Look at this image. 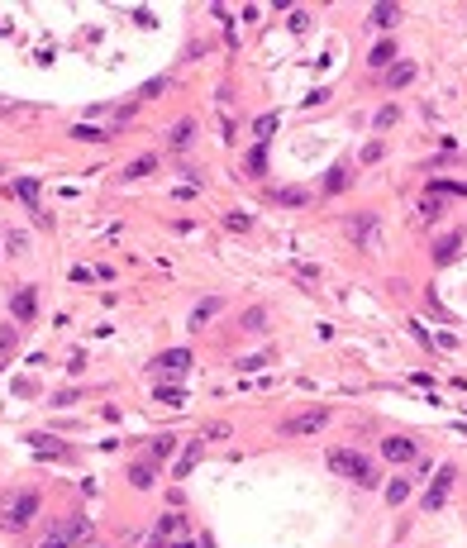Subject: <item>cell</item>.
<instances>
[{"mask_svg":"<svg viewBox=\"0 0 467 548\" xmlns=\"http://www.w3.org/2000/svg\"><path fill=\"white\" fill-rule=\"evenodd\" d=\"M324 463H329L338 477L358 482V486H377V468H372V458L358 453V448H329V453H324Z\"/></svg>","mask_w":467,"mask_h":548,"instance_id":"cell-1","label":"cell"},{"mask_svg":"<svg viewBox=\"0 0 467 548\" xmlns=\"http://www.w3.org/2000/svg\"><path fill=\"white\" fill-rule=\"evenodd\" d=\"M343 234L353 238L363 253H377L382 248V219H377V210H353V215H343Z\"/></svg>","mask_w":467,"mask_h":548,"instance_id":"cell-2","label":"cell"},{"mask_svg":"<svg viewBox=\"0 0 467 548\" xmlns=\"http://www.w3.org/2000/svg\"><path fill=\"white\" fill-rule=\"evenodd\" d=\"M38 515V491H19V496H5L0 501V525L10 534H24Z\"/></svg>","mask_w":467,"mask_h":548,"instance_id":"cell-3","label":"cell"},{"mask_svg":"<svg viewBox=\"0 0 467 548\" xmlns=\"http://www.w3.org/2000/svg\"><path fill=\"white\" fill-rule=\"evenodd\" d=\"M153 534H158L167 548H191V544H195V539H191V525H186L177 510H162L158 525H153Z\"/></svg>","mask_w":467,"mask_h":548,"instance_id":"cell-4","label":"cell"},{"mask_svg":"<svg viewBox=\"0 0 467 548\" xmlns=\"http://www.w3.org/2000/svg\"><path fill=\"white\" fill-rule=\"evenodd\" d=\"M329 424V410L315 406V410H301V415H286L281 420V438H301V434H320Z\"/></svg>","mask_w":467,"mask_h":548,"instance_id":"cell-5","label":"cell"},{"mask_svg":"<svg viewBox=\"0 0 467 548\" xmlns=\"http://www.w3.org/2000/svg\"><path fill=\"white\" fill-rule=\"evenodd\" d=\"M81 534H86V520H81V515H67L58 529L43 534V544H38V548H72V539H81Z\"/></svg>","mask_w":467,"mask_h":548,"instance_id":"cell-6","label":"cell"},{"mask_svg":"<svg viewBox=\"0 0 467 548\" xmlns=\"http://www.w3.org/2000/svg\"><path fill=\"white\" fill-rule=\"evenodd\" d=\"M419 448H415V438H405V434H387L382 438V458L387 463H410Z\"/></svg>","mask_w":467,"mask_h":548,"instance_id":"cell-7","label":"cell"},{"mask_svg":"<svg viewBox=\"0 0 467 548\" xmlns=\"http://www.w3.org/2000/svg\"><path fill=\"white\" fill-rule=\"evenodd\" d=\"M10 315H15L19 325H29L33 315H38V291H33V286H19L15 296H10Z\"/></svg>","mask_w":467,"mask_h":548,"instance_id":"cell-8","label":"cell"},{"mask_svg":"<svg viewBox=\"0 0 467 548\" xmlns=\"http://www.w3.org/2000/svg\"><path fill=\"white\" fill-rule=\"evenodd\" d=\"M453 477H458V472H453V463H444V468H439V477H434V486L424 491V510H439V505L449 501V482H453Z\"/></svg>","mask_w":467,"mask_h":548,"instance_id":"cell-9","label":"cell"},{"mask_svg":"<svg viewBox=\"0 0 467 548\" xmlns=\"http://www.w3.org/2000/svg\"><path fill=\"white\" fill-rule=\"evenodd\" d=\"M353 186V172H348V162H334L329 172H324L320 181V196H338V191H348Z\"/></svg>","mask_w":467,"mask_h":548,"instance_id":"cell-10","label":"cell"},{"mask_svg":"<svg viewBox=\"0 0 467 548\" xmlns=\"http://www.w3.org/2000/svg\"><path fill=\"white\" fill-rule=\"evenodd\" d=\"M191 143H195V120L186 115V120H177V125L167 129V148H172V153H186Z\"/></svg>","mask_w":467,"mask_h":548,"instance_id":"cell-11","label":"cell"},{"mask_svg":"<svg viewBox=\"0 0 467 548\" xmlns=\"http://www.w3.org/2000/svg\"><path fill=\"white\" fill-rule=\"evenodd\" d=\"M458 248H463V229H449V234L434 243V253H429V258H434L439 267H449L453 258H458Z\"/></svg>","mask_w":467,"mask_h":548,"instance_id":"cell-12","label":"cell"},{"mask_svg":"<svg viewBox=\"0 0 467 548\" xmlns=\"http://www.w3.org/2000/svg\"><path fill=\"white\" fill-rule=\"evenodd\" d=\"M367 24H372V29H396V24H401V5H391V0L372 5V10H367Z\"/></svg>","mask_w":467,"mask_h":548,"instance_id":"cell-13","label":"cell"},{"mask_svg":"<svg viewBox=\"0 0 467 548\" xmlns=\"http://www.w3.org/2000/svg\"><path fill=\"white\" fill-rule=\"evenodd\" d=\"M367 67H372V72H391V67H396V38H382V43L372 48Z\"/></svg>","mask_w":467,"mask_h":548,"instance_id":"cell-14","label":"cell"},{"mask_svg":"<svg viewBox=\"0 0 467 548\" xmlns=\"http://www.w3.org/2000/svg\"><path fill=\"white\" fill-rule=\"evenodd\" d=\"M0 243H5V253H15V258H24V253H29V229H15V224H5V229H0Z\"/></svg>","mask_w":467,"mask_h":548,"instance_id":"cell-15","label":"cell"},{"mask_svg":"<svg viewBox=\"0 0 467 548\" xmlns=\"http://www.w3.org/2000/svg\"><path fill=\"white\" fill-rule=\"evenodd\" d=\"M153 367H158V372H186V367H191V353H186V348H167V353H162L158 362H153Z\"/></svg>","mask_w":467,"mask_h":548,"instance_id":"cell-16","label":"cell"},{"mask_svg":"<svg viewBox=\"0 0 467 548\" xmlns=\"http://www.w3.org/2000/svg\"><path fill=\"white\" fill-rule=\"evenodd\" d=\"M129 482L139 486V491H148V486H158V463H129Z\"/></svg>","mask_w":467,"mask_h":548,"instance_id":"cell-17","label":"cell"},{"mask_svg":"<svg viewBox=\"0 0 467 548\" xmlns=\"http://www.w3.org/2000/svg\"><path fill=\"white\" fill-rule=\"evenodd\" d=\"M172 453H177V434H158V438H148V463H167Z\"/></svg>","mask_w":467,"mask_h":548,"instance_id":"cell-18","label":"cell"},{"mask_svg":"<svg viewBox=\"0 0 467 548\" xmlns=\"http://www.w3.org/2000/svg\"><path fill=\"white\" fill-rule=\"evenodd\" d=\"M220 310H225V300H220V296L200 300V305H195V310H191V329H205V325H210V320H215V315H220Z\"/></svg>","mask_w":467,"mask_h":548,"instance_id":"cell-19","label":"cell"},{"mask_svg":"<svg viewBox=\"0 0 467 548\" xmlns=\"http://www.w3.org/2000/svg\"><path fill=\"white\" fill-rule=\"evenodd\" d=\"M243 172H248V176H267V143H253V148H248Z\"/></svg>","mask_w":467,"mask_h":548,"instance_id":"cell-20","label":"cell"},{"mask_svg":"<svg viewBox=\"0 0 467 548\" xmlns=\"http://www.w3.org/2000/svg\"><path fill=\"white\" fill-rule=\"evenodd\" d=\"M239 325H243V334H262L267 329V305H248Z\"/></svg>","mask_w":467,"mask_h":548,"instance_id":"cell-21","label":"cell"},{"mask_svg":"<svg viewBox=\"0 0 467 548\" xmlns=\"http://www.w3.org/2000/svg\"><path fill=\"white\" fill-rule=\"evenodd\" d=\"M15 196L38 215V181H33V176H15Z\"/></svg>","mask_w":467,"mask_h":548,"instance_id":"cell-22","label":"cell"},{"mask_svg":"<svg viewBox=\"0 0 467 548\" xmlns=\"http://www.w3.org/2000/svg\"><path fill=\"white\" fill-rule=\"evenodd\" d=\"M153 172H158V157H153V153L134 157L129 167H124V176H129V181H139V176H153Z\"/></svg>","mask_w":467,"mask_h":548,"instance_id":"cell-23","label":"cell"},{"mask_svg":"<svg viewBox=\"0 0 467 548\" xmlns=\"http://www.w3.org/2000/svg\"><path fill=\"white\" fill-rule=\"evenodd\" d=\"M277 125H281V115H258V120H253V139H258V143H272Z\"/></svg>","mask_w":467,"mask_h":548,"instance_id":"cell-24","label":"cell"},{"mask_svg":"<svg viewBox=\"0 0 467 548\" xmlns=\"http://www.w3.org/2000/svg\"><path fill=\"white\" fill-rule=\"evenodd\" d=\"M410 81H415V63H401V67H391V72H387L391 91H401V86H410Z\"/></svg>","mask_w":467,"mask_h":548,"instance_id":"cell-25","label":"cell"},{"mask_svg":"<svg viewBox=\"0 0 467 548\" xmlns=\"http://www.w3.org/2000/svg\"><path fill=\"white\" fill-rule=\"evenodd\" d=\"M467 196V181H444V176H434V181H429V196Z\"/></svg>","mask_w":467,"mask_h":548,"instance_id":"cell-26","label":"cell"},{"mask_svg":"<svg viewBox=\"0 0 467 548\" xmlns=\"http://www.w3.org/2000/svg\"><path fill=\"white\" fill-rule=\"evenodd\" d=\"M225 229H234V234H248V229H253V215H243V210H229V215H225Z\"/></svg>","mask_w":467,"mask_h":548,"instance_id":"cell-27","label":"cell"},{"mask_svg":"<svg viewBox=\"0 0 467 548\" xmlns=\"http://www.w3.org/2000/svg\"><path fill=\"white\" fill-rule=\"evenodd\" d=\"M419 215L429 219V224H439V219H444V201H439V196H424V201H419Z\"/></svg>","mask_w":467,"mask_h":548,"instance_id":"cell-28","label":"cell"},{"mask_svg":"<svg viewBox=\"0 0 467 548\" xmlns=\"http://www.w3.org/2000/svg\"><path fill=\"white\" fill-rule=\"evenodd\" d=\"M277 201H281V205H310V191L286 186V191H277Z\"/></svg>","mask_w":467,"mask_h":548,"instance_id":"cell-29","label":"cell"},{"mask_svg":"<svg viewBox=\"0 0 467 548\" xmlns=\"http://www.w3.org/2000/svg\"><path fill=\"white\" fill-rule=\"evenodd\" d=\"M405 496H410V482H405V477H396V482L387 486V501H391V505H401Z\"/></svg>","mask_w":467,"mask_h":548,"instance_id":"cell-30","label":"cell"},{"mask_svg":"<svg viewBox=\"0 0 467 548\" xmlns=\"http://www.w3.org/2000/svg\"><path fill=\"white\" fill-rule=\"evenodd\" d=\"M205 438H229V424L225 420H210V424H200V443Z\"/></svg>","mask_w":467,"mask_h":548,"instance_id":"cell-31","label":"cell"},{"mask_svg":"<svg viewBox=\"0 0 467 548\" xmlns=\"http://www.w3.org/2000/svg\"><path fill=\"white\" fill-rule=\"evenodd\" d=\"M195 458H200V443H191V448H186V453L177 458V477H186V472L195 468Z\"/></svg>","mask_w":467,"mask_h":548,"instance_id":"cell-32","label":"cell"},{"mask_svg":"<svg viewBox=\"0 0 467 548\" xmlns=\"http://www.w3.org/2000/svg\"><path fill=\"white\" fill-rule=\"evenodd\" d=\"M396 120H401V110H396V105H382V110H377V129H391Z\"/></svg>","mask_w":467,"mask_h":548,"instance_id":"cell-33","label":"cell"},{"mask_svg":"<svg viewBox=\"0 0 467 548\" xmlns=\"http://www.w3.org/2000/svg\"><path fill=\"white\" fill-rule=\"evenodd\" d=\"M382 153H387V143H382V139H372L367 148L358 153V162H377V157H382Z\"/></svg>","mask_w":467,"mask_h":548,"instance_id":"cell-34","label":"cell"},{"mask_svg":"<svg viewBox=\"0 0 467 548\" xmlns=\"http://www.w3.org/2000/svg\"><path fill=\"white\" fill-rule=\"evenodd\" d=\"M72 139H81V143H100L105 134H100V129H86V125H77V129H72Z\"/></svg>","mask_w":467,"mask_h":548,"instance_id":"cell-35","label":"cell"},{"mask_svg":"<svg viewBox=\"0 0 467 548\" xmlns=\"http://www.w3.org/2000/svg\"><path fill=\"white\" fill-rule=\"evenodd\" d=\"M158 401H172V406H181L186 396H181V386H158Z\"/></svg>","mask_w":467,"mask_h":548,"instance_id":"cell-36","label":"cell"},{"mask_svg":"<svg viewBox=\"0 0 467 548\" xmlns=\"http://www.w3.org/2000/svg\"><path fill=\"white\" fill-rule=\"evenodd\" d=\"M19 344V329H0V353H5V348H15Z\"/></svg>","mask_w":467,"mask_h":548,"instance_id":"cell-37","label":"cell"},{"mask_svg":"<svg viewBox=\"0 0 467 548\" xmlns=\"http://www.w3.org/2000/svg\"><path fill=\"white\" fill-rule=\"evenodd\" d=\"M291 29H296V33L310 29V15H306V10H296V15H291Z\"/></svg>","mask_w":467,"mask_h":548,"instance_id":"cell-38","label":"cell"},{"mask_svg":"<svg viewBox=\"0 0 467 548\" xmlns=\"http://www.w3.org/2000/svg\"><path fill=\"white\" fill-rule=\"evenodd\" d=\"M158 91H167V77H158V81H148V86H144V91H139V95H158Z\"/></svg>","mask_w":467,"mask_h":548,"instance_id":"cell-39","label":"cell"},{"mask_svg":"<svg viewBox=\"0 0 467 548\" xmlns=\"http://www.w3.org/2000/svg\"><path fill=\"white\" fill-rule=\"evenodd\" d=\"M148 548H167V544H162V539H153V544H148Z\"/></svg>","mask_w":467,"mask_h":548,"instance_id":"cell-40","label":"cell"},{"mask_svg":"<svg viewBox=\"0 0 467 548\" xmlns=\"http://www.w3.org/2000/svg\"><path fill=\"white\" fill-rule=\"evenodd\" d=\"M0 176H5V162H0Z\"/></svg>","mask_w":467,"mask_h":548,"instance_id":"cell-41","label":"cell"}]
</instances>
